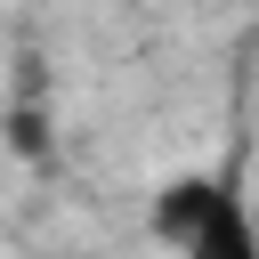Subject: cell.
Listing matches in <instances>:
<instances>
[{
	"label": "cell",
	"instance_id": "obj_1",
	"mask_svg": "<svg viewBox=\"0 0 259 259\" xmlns=\"http://www.w3.org/2000/svg\"><path fill=\"white\" fill-rule=\"evenodd\" d=\"M178 259H259V235H251V202H243V178L219 170V194L202 210V227L178 243Z\"/></svg>",
	"mask_w": 259,
	"mask_h": 259
},
{
	"label": "cell",
	"instance_id": "obj_2",
	"mask_svg": "<svg viewBox=\"0 0 259 259\" xmlns=\"http://www.w3.org/2000/svg\"><path fill=\"white\" fill-rule=\"evenodd\" d=\"M210 194H219V178H210V170H194V178H170V186L154 194V235H162V243L178 251V243H186V235L202 227Z\"/></svg>",
	"mask_w": 259,
	"mask_h": 259
}]
</instances>
